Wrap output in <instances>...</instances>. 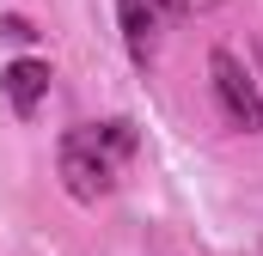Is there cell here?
<instances>
[{
  "instance_id": "obj_6",
  "label": "cell",
  "mask_w": 263,
  "mask_h": 256,
  "mask_svg": "<svg viewBox=\"0 0 263 256\" xmlns=\"http://www.w3.org/2000/svg\"><path fill=\"white\" fill-rule=\"evenodd\" d=\"M257 86H263V43H257Z\"/></svg>"
},
{
  "instance_id": "obj_2",
  "label": "cell",
  "mask_w": 263,
  "mask_h": 256,
  "mask_svg": "<svg viewBox=\"0 0 263 256\" xmlns=\"http://www.w3.org/2000/svg\"><path fill=\"white\" fill-rule=\"evenodd\" d=\"M208 86H214V104H220L227 128L263 134V86L233 49H208Z\"/></svg>"
},
{
  "instance_id": "obj_5",
  "label": "cell",
  "mask_w": 263,
  "mask_h": 256,
  "mask_svg": "<svg viewBox=\"0 0 263 256\" xmlns=\"http://www.w3.org/2000/svg\"><path fill=\"white\" fill-rule=\"evenodd\" d=\"M0 37H18V43H31V37H37V31H31V25H25V18H0Z\"/></svg>"
},
{
  "instance_id": "obj_3",
  "label": "cell",
  "mask_w": 263,
  "mask_h": 256,
  "mask_svg": "<svg viewBox=\"0 0 263 256\" xmlns=\"http://www.w3.org/2000/svg\"><path fill=\"white\" fill-rule=\"evenodd\" d=\"M184 18V0H117V31H123V49L135 67H147L159 55L165 31Z\"/></svg>"
},
{
  "instance_id": "obj_1",
  "label": "cell",
  "mask_w": 263,
  "mask_h": 256,
  "mask_svg": "<svg viewBox=\"0 0 263 256\" xmlns=\"http://www.w3.org/2000/svg\"><path fill=\"white\" fill-rule=\"evenodd\" d=\"M135 146H141V128H135L129 116L67 128L62 146H55V165H62L67 195H73V201H104V195L117 189L123 165L135 159Z\"/></svg>"
},
{
  "instance_id": "obj_4",
  "label": "cell",
  "mask_w": 263,
  "mask_h": 256,
  "mask_svg": "<svg viewBox=\"0 0 263 256\" xmlns=\"http://www.w3.org/2000/svg\"><path fill=\"white\" fill-rule=\"evenodd\" d=\"M49 61H37V55H18V61L0 73V92H6V104L18 110V116H37V104L49 98Z\"/></svg>"
}]
</instances>
